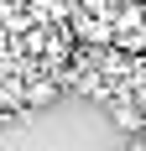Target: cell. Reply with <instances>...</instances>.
<instances>
[{"mask_svg": "<svg viewBox=\"0 0 146 151\" xmlns=\"http://www.w3.org/2000/svg\"><path fill=\"white\" fill-rule=\"evenodd\" d=\"M104 109H110V120H115L120 130H131V136H141V130H146V109L136 104L131 94H110V104H104Z\"/></svg>", "mask_w": 146, "mask_h": 151, "instance_id": "1", "label": "cell"}, {"mask_svg": "<svg viewBox=\"0 0 146 151\" xmlns=\"http://www.w3.org/2000/svg\"><path fill=\"white\" fill-rule=\"evenodd\" d=\"M73 37H84V42L104 47V42H115V26H110L104 16H89V11H78V16H73Z\"/></svg>", "mask_w": 146, "mask_h": 151, "instance_id": "2", "label": "cell"}, {"mask_svg": "<svg viewBox=\"0 0 146 151\" xmlns=\"http://www.w3.org/2000/svg\"><path fill=\"white\" fill-rule=\"evenodd\" d=\"M52 99H58V83H52V78H42V83H31V89H26V104H31V109L52 104Z\"/></svg>", "mask_w": 146, "mask_h": 151, "instance_id": "3", "label": "cell"}, {"mask_svg": "<svg viewBox=\"0 0 146 151\" xmlns=\"http://www.w3.org/2000/svg\"><path fill=\"white\" fill-rule=\"evenodd\" d=\"M125 94H131L136 104L146 109V63H141V68H136V73H131V89H125Z\"/></svg>", "mask_w": 146, "mask_h": 151, "instance_id": "4", "label": "cell"}]
</instances>
